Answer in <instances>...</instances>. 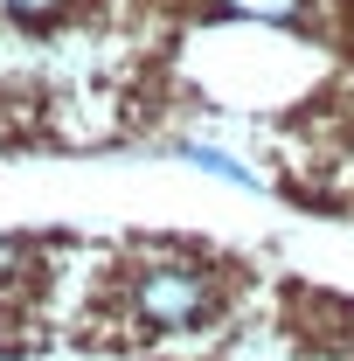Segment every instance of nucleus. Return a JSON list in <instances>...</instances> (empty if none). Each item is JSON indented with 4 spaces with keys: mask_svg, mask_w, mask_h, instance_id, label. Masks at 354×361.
Returning <instances> with one entry per match:
<instances>
[{
    "mask_svg": "<svg viewBox=\"0 0 354 361\" xmlns=\"http://www.w3.org/2000/svg\"><path fill=\"white\" fill-rule=\"evenodd\" d=\"M167 160H181V167H195V174L222 180V188H243V195H257V188H264L257 167H250V160H236V153L216 146V139H174V146H167Z\"/></svg>",
    "mask_w": 354,
    "mask_h": 361,
    "instance_id": "nucleus-2",
    "label": "nucleus"
},
{
    "mask_svg": "<svg viewBox=\"0 0 354 361\" xmlns=\"http://www.w3.org/2000/svg\"><path fill=\"white\" fill-rule=\"evenodd\" d=\"M21 257H28V236H0V278L21 264Z\"/></svg>",
    "mask_w": 354,
    "mask_h": 361,
    "instance_id": "nucleus-5",
    "label": "nucleus"
},
{
    "mask_svg": "<svg viewBox=\"0 0 354 361\" xmlns=\"http://www.w3.org/2000/svg\"><path fill=\"white\" fill-rule=\"evenodd\" d=\"M118 299L139 334H202L229 306V278L209 257H146L126 271Z\"/></svg>",
    "mask_w": 354,
    "mask_h": 361,
    "instance_id": "nucleus-1",
    "label": "nucleus"
},
{
    "mask_svg": "<svg viewBox=\"0 0 354 361\" xmlns=\"http://www.w3.org/2000/svg\"><path fill=\"white\" fill-rule=\"evenodd\" d=\"M222 21H250V28H306L312 0H209Z\"/></svg>",
    "mask_w": 354,
    "mask_h": 361,
    "instance_id": "nucleus-3",
    "label": "nucleus"
},
{
    "mask_svg": "<svg viewBox=\"0 0 354 361\" xmlns=\"http://www.w3.org/2000/svg\"><path fill=\"white\" fill-rule=\"evenodd\" d=\"M7 7V21H21V28H56L77 0H0Z\"/></svg>",
    "mask_w": 354,
    "mask_h": 361,
    "instance_id": "nucleus-4",
    "label": "nucleus"
},
{
    "mask_svg": "<svg viewBox=\"0 0 354 361\" xmlns=\"http://www.w3.org/2000/svg\"><path fill=\"white\" fill-rule=\"evenodd\" d=\"M348 174H354V139H348Z\"/></svg>",
    "mask_w": 354,
    "mask_h": 361,
    "instance_id": "nucleus-6",
    "label": "nucleus"
}]
</instances>
